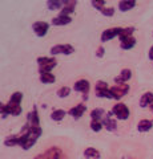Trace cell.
I'll return each mask as SVG.
<instances>
[{"label": "cell", "mask_w": 153, "mask_h": 159, "mask_svg": "<svg viewBox=\"0 0 153 159\" xmlns=\"http://www.w3.org/2000/svg\"><path fill=\"white\" fill-rule=\"evenodd\" d=\"M36 62L39 65V74L44 73H52V69H55L57 65V60L55 57H47V56H40L36 58Z\"/></svg>", "instance_id": "1"}, {"label": "cell", "mask_w": 153, "mask_h": 159, "mask_svg": "<svg viewBox=\"0 0 153 159\" xmlns=\"http://www.w3.org/2000/svg\"><path fill=\"white\" fill-rule=\"evenodd\" d=\"M112 111H113V114H115L116 119H118V121H127V119L129 118V116H131L129 107H128L125 103H122V102L115 103V106L112 107Z\"/></svg>", "instance_id": "2"}, {"label": "cell", "mask_w": 153, "mask_h": 159, "mask_svg": "<svg viewBox=\"0 0 153 159\" xmlns=\"http://www.w3.org/2000/svg\"><path fill=\"white\" fill-rule=\"evenodd\" d=\"M95 94L98 98H108V99H113L112 98V93H111V88L108 86V84L105 81H97L95 84Z\"/></svg>", "instance_id": "3"}, {"label": "cell", "mask_w": 153, "mask_h": 159, "mask_svg": "<svg viewBox=\"0 0 153 159\" xmlns=\"http://www.w3.org/2000/svg\"><path fill=\"white\" fill-rule=\"evenodd\" d=\"M75 52V48H73L71 44H56L49 49V53H51L52 57L57 56V54H65V56H69Z\"/></svg>", "instance_id": "4"}, {"label": "cell", "mask_w": 153, "mask_h": 159, "mask_svg": "<svg viewBox=\"0 0 153 159\" xmlns=\"http://www.w3.org/2000/svg\"><path fill=\"white\" fill-rule=\"evenodd\" d=\"M63 157V151L60 147L57 146H52L48 150H45L43 154H39L33 159H60Z\"/></svg>", "instance_id": "5"}, {"label": "cell", "mask_w": 153, "mask_h": 159, "mask_svg": "<svg viewBox=\"0 0 153 159\" xmlns=\"http://www.w3.org/2000/svg\"><path fill=\"white\" fill-rule=\"evenodd\" d=\"M111 93H112L113 99L120 101L122 97L129 93V85H128V84H124V85H115L111 88Z\"/></svg>", "instance_id": "6"}, {"label": "cell", "mask_w": 153, "mask_h": 159, "mask_svg": "<svg viewBox=\"0 0 153 159\" xmlns=\"http://www.w3.org/2000/svg\"><path fill=\"white\" fill-rule=\"evenodd\" d=\"M122 31V27H113V28H108L105 29L104 32L101 33V43H107V41H111L115 37H118L120 36V33Z\"/></svg>", "instance_id": "7"}, {"label": "cell", "mask_w": 153, "mask_h": 159, "mask_svg": "<svg viewBox=\"0 0 153 159\" xmlns=\"http://www.w3.org/2000/svg\"><path fill=\"white\" fill-rule=\"evenodd\" d=\"M32 29L37 37H44L49 31V24L47 21H35L32 24Z\"/></svg>", "instance_id": "8"}, {"label": "cell", "mask_w": 153, "mask_h": 159, "mask_svg": "<svg viewBox=\"0 0 153 159\" xmlns=\"http://www.w3.org/2000/svg\"><path fill=\"white\" fill-rule=\"evenodd\" d=\"M73 90L81 93V94H89L91 82L88 81V80H85V78L77 80V81L75 82V85H73Z\"/></svg>", "instance_id": "9"}, {"label": "cell", "mask_w": 153, "mask_h": 159, "mask_svg": "<svg viewBox=\"0 0 153 159\" xmlns=\"http://www.w3.org/2000/svg\"><path fill=\"white\" fill-rule=\"evenodd\" d=\"M131 77H132V70L129 68H124V69H121V72L118 76H116L113 78V81H115L116 85H124V84H127L129 81Z\"/></svg>", "instance_id": "10"}, {"label": "cell", "mask_w": 153, "mask_h": 159, "mask_svg": "<svg viewBox=\"0 0 153 159\" xmlns=\"http://www.w3.org/2000/svg\"><path fill=\"white\" fill-rule=\"evenodd\" d=\"M85 111H87L85 102H80V103H77L76 106L71 107L69 110H68V114H69L71 117H73L75 119H79V118H81L84 116V113H85Z\"/></svg>", "instance_id": "11"}, {"label": "cell", "mask_w": 153, "mask_h": 159, "mask_svg": "<svg viewBox=\"0 0 153 159\" xmlns=\"http://www.w3.org/2000/svg\"><path fill=\"white\" fill-rule=\"evenodd\" d=\"M27 123L29 126H40V117H39V110L36 105L27 114Z\"/></svg>", "instance_id": "12"}, {"label": "cell", "mask_w": 153, "mask_h": 159, "mask_svg": "<svg viewBox=\"0 0 153 159\" xmlns=\"http://www.w3.org/2000/svg\"><path fill=\"white\" fill-rule=\"evenodd\" d=\"M76 6H77V2L76 0H64V7L60 11L59 15H63V16H69L75 12L76 9Z\"/></svg>", "instance_id": "13"}, {"label": "cell", "mask_w": 153, "mask_h": 159, "mask_svg": "<svg viewBox=\"0 0 153 159\" xmlns=\"http://www.w3.org/2000/svg\"><path fill=\"white\" fill-rule=\"evenodd\" d=\"M52 25L56 27H63V25H68V24L72 23V17L71 16H63V15H57L51 20Z\"/></svg>", "instance_id": "14"}, {"label": "cell", "mask_w": 153, "mask_h": 159, "mask_svg": "<svg viewBox=\"0 0 153 159\" xmlns=\"http://www.w3.org/2000/svg\"><path fill=\"white\" fill-rule=\"evenodd\" d=\"M103 126H104L108 131H115L117 129V123H116V119L113 117H109L108 114H105V117L103 118Z\"/></svg>", "instance_id": "15"}, {"label": "cell", "mask_w": 153, "mask_h": 159, "mask_svg": "<svg viewBox=\"0 0 153 159\" xmlns=\"http://www.w3.org/2000/svg\"><path fill=\"white\" fill-rule=\"evenodd\" d=\"M153 103V93L152 92H146L141 96L140 98V107L145 109V107H149Z\"/></svg>", "instance_id": "16"}, {"label": "cell", "mask_w": 153, "mask_h": 159, "mask_svg": "<svg viewBox=\"0 0 153 159\" xmlns=\"http://www.w3.org/2000/svg\"><path fill=\"white\" fill-rule=\"evenodd\" d=\"M153 127V121L152 119H141L137 123V130L140 133H146Z\"/></svg>", "instance_id": "17"}, {"label": "cell", "mask_w": 153, "mask_h": 159, "mask_svg": "<svg viewBox=\"0 0 153 159\" xmlns=\"http://www.w3.org/2000/svg\"><path fill=\"white\" fill-rule=\"evenodd\" d=\"M136 7V2L135 0H121L118 2V9L121 12H128Z\"/></svg>", "instance_id": "18"}, {"label": "cell", "mask_w": 153, "mask_h": 159, "mask_svg": "<svg viewBox=\"0 0 153 159\" xmlns=\"http://www.w3.org/2000/svg\"><path fill=\"white\" fill-rule=\"evenodd\" d=\"M136 31L135 27H122V31L120 33V36H118V40H120V43L125 41L127 39H129L133 36V32Z\"/></svg>", "instance_id": "19"}, {"label": "cell", "mask_w": 153, "mask_h": 159, "mask_svg": "<svg viewBox=\"0 0 153 159\" xmlns=\"http://www.w3.org/2000/svg\"><path fill=\"white\" fill-rule=\"evenodd\" d=\"M84 157L87 159H100L101 154L95 147H87L85 150H84Z\"/></svg>", "instance_id": "20"}, {"label": "cell", "mask_w": 153, "mask_h": 159, "mask_svg": "<svg viewBox=\"0 0 153 159\" xmlns=\"http://www.w3.org/2000/svg\"><path fill=\"white\" fill-rule=\"evenodd\" d=\"M64 7V0H48L47 2V8L49 11H61Z\"/></svg>", "instance_id": "21"}, {"label": "cell", "mask_w": 153, "mask_h": 159, "mask_svg": "<svg viewBox=\"0 0 153 159\" xmlns=\"http://www.w3.org/2000/svg\"><path fill=\"white\" fill-rule=\"evenodd\" d=\"M105 110L104 109H101V107H96V109H93V110L89 113V116H91V119H96V121H103V118L105 117Z\"/></svg>", "instance_id": "22"}, {"label": "cell", "mask_w": 153, "mask_h": 159, "mask_svg": "<svg viewBox=\"0 0 153 159\" xmlns=\"http://www.w3.org/2000/svg\"><path fill=\"white\" fill-rule=\"evenodd\" d=\"M7 109H8V113H9V116H13V117H17V116H20L22 111H23V109L20 105H13V103H7Z\"/></svg>", "instance_id": "23"}, {"label": "cell", "mask_w": 153, "mask_h": 159, "mask_svg": "<svg viewBox=\"0 0 153 159\" xmlns=\"http://www.w3.org/2000/svg\"><path fill=\"white\" fill-rule=\"evenodd\" d=\"M67 114H68V111L63 110V109H56V110H53L51 113V119H52V121L59 122V121H61V119L65 117Z\"/></svg>", "instance_id": "24"}, {"label": "cell", "mask_w": 153, "mask_h": 159, "mask_svg": "<svg viewBox=\"0 0 153 159\" xmlns=\"http://www.w3.org/2000/svg\"><path fill=\"white\" fill-rule=\"evenodd\" d=\"M135 45H136V37H133V36L127 39L125 41L120 43V47H121V49H124V51H129V49H132Z\"/></svg>", "instance_id": "25"}, {"label": "cell", "mask_w": 153, "mask_h": 159, "mask_svg": "<svg viewBox=\"0 0 153 159\" xmlns=\"http://www.w3.org/2000/svg\"><path fill=\"white\" fill-rule=\"evenodd\" d=\"M23 101V93L22 92H15L11 94V97H9V103H13V105H20Z\"/></svg>", "instance_id": "26"}, {"label": "cell", "mask_w": 153, "mask_h": 159, "mask_svg": "<svg viewBox=\"0 0 153 159\" xmlns=\"http://www.w3.org/2000/svg\"><path fill=\"white\" fill-rule=\"evenodd\" d=\"M56 81V77L53 73H44L40 74V82L41 84H53Z\"/></svg>", "instance_id": "27"}, {"label": "cell", "mask_w": 153, "mask_h": 159, "mask_svg": "<svg viewBox=\"0 0 153 159\" xmlns=\"http://www.w3.org/2000/svg\"><path fill=\"white\" fill-rule=\"evenodd\" d=\"M71 90L72 89L69 86H60L56 90V94H57V97H60V98H67L71 94Z\"/></svg>", "instance_id": "28"}, {"label": "cell", "mask_w": 153, "mask_h": 159, "mask_svg": "<svg viewBox=\"0 0 153 159\" xmlns=\"http://www.w3.org/2000/svg\"><path fill=\"white\" fill-rule=\"evenodd\" d=\"M89 127L92 129L95 133H98V131H101L103 130V122L101 121H96V119H92L91 123H89Z\"/></svg>", "instance_id": "29"}, {"label": "cell", "mask_w": 153, "mask_h": 159, "mask_svg": "<svg viewBox=\"0 0 153 159\" xmlns=\"http://www.w3.org/2000/svg\"><path fill=\"white\" fill-rule=\"evenodd\" d=\"M91 4H92V7L95 8V9H97V11H100V12H101L103 9L105 8L107 2H105V0H92Z\"/></svg>", "instance_id": "30"}, {"label": "cell", "mask_w": 153, "mask_h": 159, "mask_svg": "<svg viewBox=\"0 0 153 159\" xmlns=\"http://www.w3.org/2000/svg\"><path fill=\"white\" fill-rule=\"evenodd\" d=\"M101 13H103V16H105V17H112L113 15H115V7H105L101 11Z\"/></svg>", "instance_id": "31"}, {"label": "cell", "mask_w": 153, "mask_h": 159, "mask_svg": "<svg viewBox=\"0 0 153 159\" xmlns=\"http://www.w3.org/2000/svg\"><path fill=\"white\" fill-rule=\"evenodd\" d=\"M0 114H2V119H6L9 116L8 109H7V103H2V105H0Z\"/></svg>", "instance_id": "32"}, {"label": "cell", "mask_w": 153, "mask_h": 159, "mask_svg": "<svg viewBox=\"0 0 153 159\" xmlns=\"http://www.w3.org/2000/svg\"><path fill=\"white\" fill-rule=\"evenodd\" d=\"M104 54H105V49H104V47H97V49H96V56L100 58V57H104Z\"/></svg>", "instance_id": "33"}, {"label": "cell", "mask_w": 153, "mask_h": 159, "mask_svg": "<svg viewBox=\"0 0 153 159\" xmlns=\"http://www.w3.org/2000/svg\"><path fill=\"white\" fill-rule=\"evenodd\" d=\"M88 98H89V94H83V96H81V101L85 102V101H88Z\"/></svg>", "instance_id": "34"}, {"label": "cell", "mask_w": 153, "mask_h": 159, "mask_svg": "<svg viewBox=\"0 0 153 159\" xmlns=\"http://www.w3.org/2000/svg\"><path fill=\"white\" fill-rule=\"evenodd\" d=\"M149 109H151V111H152V114H153V103H152V105L149 106Z\"/></svg>", "instance_id": "35"}, {"label": "cell", "mask_w": 153, "mask_h": 159, "mask_svg": "<svg viewBox=\"0 0 153 159\" xmlns=\"http://www.w3.org/2000/svg\"><path fill=\"white\" fill-rule=\"evenodd\" d=\"M61 159H67V157H65V155H63V157H61Z\"/></svg>", "instance_id": "36"}]
</instances>
